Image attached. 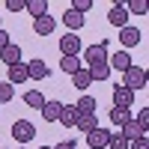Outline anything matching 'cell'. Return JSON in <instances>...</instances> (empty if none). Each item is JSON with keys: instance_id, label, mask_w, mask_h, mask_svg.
<instances>
[{"instance_id": "1", "label": "cell", "mask_w": 149, "mask_h": 149, "mask_svg": "<svg viewBox=\"0 0 149 149\" xmlns=\"http://www.w3.org/2000/svg\"><path fill=\"white\" fill-rule=\"evenodd\" d=\"M107 39L104 42H98V45H86L84 51H81V63H86V69L90 66H98V63H107Z\"/></svg>"}, {"instance_id": "2", "label": "cell", "mask_w": 149, "mask_h": 149, "mask_svg": "<svg viewBox=\"0 0 149 149\" xmlns=\"http://www.w3.org/2000/svg\"><path fill=\"white\" fill-rule=\"evenodd\" d=\"M122 74H125V78H122V86H128L131 93L146 90V72H143L140 66H131V69H125Z\"/></svg>"}, {"instance_id": "3", "label": "cell", "mask_w": 149, "mask_h": 149, "mask_svg": "<svg viewBox=\"0 0 149 149\" xmlns=\"http://www.w3.org/2000/svg\"><path fill=\"white\" fill-rule=\"evenodd\" d=\"M12 137H15L18 143H30L36 137V125L30 119H15L12 122Z\"/></svg>"}, {"instance_id": "4", "label": "cell", "mask_w": 149, "mask_h": 149, "mask_svg": "<svg viewBox=\"0 0 149 149\" xmlns=\"http://www.w3.org/2000/svg\"><path fill=\"white\" fill-rule=\"evenodd\" d=\"M60 54H63V57H78L81 54V39L74 33L60 36Z\"/></svg>"}, {"instance_id": "5", "label": "cell", "mask_w": 149, "mask_h": 149, "mask_svg": "<svg viewBox=\"0 0 149 149\" xmlns=\"http://www.w3.org/2000/svg\"><path fill=\"white\" fill-rule=\"evenodd\" d=\"M107 21L113 24V27H128V9H125V3H113L110 6V12H107Z\"/></svg>"}, {"instance_id": "6", "label": "cell", "mask_w": 149, "mask_h": 149, "mask_svg": "<svg viewBox=\"0 0 149 149\" xmlns=\"http://www.w3.org/2000/svg\"><path fill=\"white\" fill-rule=\"evenodd\" d=\"M131 104H134V93L128 90V86L116 84L113 86V107H128L131 110Z\"/></svg>"}, {"instance_id": "7", "label": "cell", "mask_w": 149, "mask_h": 149, "mask_svg": "<svg viewBox=\"0 0 149 149\" xmlns=\"http://www.w3.org/2000/svg\"><path fill=\"white\" fill-rule=\"evenodd\" d=\"M107 140H110V131L98 125L95 131L86 134V143H90V149H107Z\"/></svg>"}, {"instance_id": "8", "label": "cell", "mask_w": 149, "mask_h": 149, "mask_svg": "<svg viewBox=\"0 0 149 149\" xmlns=\"http://www.w3.org/2000/svg\"><path fill=\"white\" fill-rule=\"evenodd\" d=\"M74 128H78V131H84V134L95 131V128H98V119H95V113H78V119H74Z\"/></svg>"}, {"instance_id": "9", "label": "cell", "mask_w": 149, "mask_h": 149, "mask_svg": "<svg viewBox=\"0 0 149 149\" xmlns=\"http://www.w3.org/2000/svg\"><path fill=\"white\" fill-rule=\"evenodd\" d=\"M54 18L51 15H42V18H33V30H36V36H51L54 33Z\"/></svg>"}, {"instance_id": "10", "label": "cell", "mask_w": 149, "mask_h": 149, "mask_svg": "<svg viewBox=\"0 0 149 149\" xmlns=\"http://www.w3.org/2000/svg\"><path fill=\"white\" fill-rule=\"evenodd\" d=\"M27 78H30V81H42V78H48L45 60H30V63H27Z\"/></svg>"}, {"instance_id": "11", "label": "cell", "mask_w": 149, "mask_h": 149, "mask_svg": "<svg viewBox=\"0 0 149 149\" xmlns=\"http://www.w3.org/2000/svg\"><path fill=\"white\" fill-rule=\"evenodd\" d=\"M60 110H63V102L48 98L45 107H42V119H45V122H57V119H60Z\"/></svg>"}, {"instance_id": "12", "label": "cell", "mask_w": 149, "mask_h": 149, "mask_svg": "<svg viewBox=\"0 0 149 149\" xmlns=\"http://www.w3.org/2000/svg\"><path fill=\"white\" fill-rule=\"evenodd\" d=\"M107 66H110V69H119V72H125V69H131L134 63H131V57H128L125 51H116L113 57H107Z\"/></svg>"}, {"instance_id": "13", "label": "cell", "mask_w": 149, "mask_h": 149, "mask_svg": "<svg viewBox=\"0 0 149 149\" xmlns=\"http://www.w3.org/2000/svg\"><path fill=\"white\" fill-rule=\"evenodd\" d=\"M24 81H30V78H27V63L9 66V78H6V84H24Z\"/></svg>"}, {"instance_id": "14", "label": "cell", "mask_w": 149, "mask_h": 149, "mask_svg": "<svg viewBox=\"0 0 149 149\" xmlns=\"http://www.w3.org/2000/svg\"><path fill=\"white\" fill-rule=\"evenodd\" d=\"M0 60H3L6 66H15V63H21V48L9 42V45L3 48V51H0Z\"/></svg>"}, {"instance_id": "15", "label": "cell", "mask_w": 149, "mask_h": 149, "mask_svg": "<svg viewBox=\"0 0 149 149\" xmlns=\"http://www.w3.org/2000/svg\"><path fill=\"white\" fill-rule=\"evenodd\" d=\"M140 36H143V33H140L137 27H122V33H119V42L125 45V48H134V45L140 42Z\"/></svg>"}, {"instance_id": "16", "label": "cell", "mask_w": 149, "mask_h": 149, "mask_svg": "<svg viewBox=\"0 0 149 149\" xmlns=\"http://www.w3.org/2000/svg\"><path fill=\"white\" fill-rule=\"evenodd\" d=\"M24 9L33 18H42V15H48V0H24Z\"/></svg>"}, {"instance_id": "17", "label": "cell", "mask_w": 149, "mask_h": 149, "mask_svg": "<svg viewBox=\"0 0 149 149\" xmlns=\"http://www.w3.org/2000/svg\"><path fill=\"white\" fill-rule=\"evenodd\" d=\"M63 24H66L69 30H81V27H84V15H81V12H74V9H66V12H63Z\"/></svg>"}, {"instance_id": "18", "label": "cell", "mask_w": 149, "mask_h": 149, "mask_svg": "<svg viewBox=\"0 0 149 149\" xmlns=\"http://www.w3.org/2000/svg\"><path fill=\"white\" fill-rule=\"evenodd\" d=\"M131 119V110L128 107H110V125H125V122Z\"/></svg>"}, {"instance_id": "19", "label": "cell", "mask_w": 149, "mask_h": 149, "mask_svg": "<svg viewBox=\"0 0 149 149\" xmlns=\"http://www.w3.org/2000/svg\"><path fill=\"white\" fill-rule=\"evenodd\" d=\"M24 102H27L33 110H42L45 107V102H48V98L39 93V90H27V93H24Z\"/></svg>"}, {"instance_id": "20", "label": "cell", "mask_w": 149, "mask_h": 149, "mask_svg": "<svg viewBox=\"0 0 149 149\" xmlns=\"http://www.w3.org/2000/svg\"><path fill=\"white\" fill-rule=\"evenodd\" d=\"M119 134H122L128 143H131V140H137V137H143V131H140V125H137L134 119H128L125 125H122V131H119Z\"/></svg>"}, {"instance_id": "21", "label": "cell", "mask_w": 149, "mask_h": 149, "mask_svg": "<svg viewBox=\"0 0 149 149\" xmlns=\"http://www.w3.org/2000/svg\"><path fill=\"white\" fill-rule=\"evenodd\" d=\"M74 110H78V113H95V98L84 93V95L78 98V104H74Z\"/></svg>"}, {"instance_id": "22", "label": "cell", "mask_w": 149, "mask_h": 149, "mask_svg": "<svg viewBox=\"0 0 149 149\" xmlns=\"http://www.w3.org/2000/svg\"><path fill=\"white\" fill-rule=\"evenodd\" d=\"M90 84H93V78H90V72H86V69H78V72L72 74V86H78V90H86Z\"/></svg>"}, {"instance_id": "23", "label": "cell", "mask_w": 149, "mask_h": 149, "mask_svg": "<svg viewBox=\"0 0 149 149\" xmlns=\"http://www.w3.org/2000/svg\"><path fill=\"white\" fill-rule=\"evenodd\" d=\"M74 119H78V110H74V104H63V110H60V119L57 122H63V125H74Z\"/></svg>"}, {"instance_id": "24", "label": "cell", "mask_w": 149, "mask_h": 149, "mask_svg": "<svg viewBox=\"0 0 149 149\" xmlns=\"http://www.w3.org/2000/svg\"><path fill=\"white\" fill-rule=\"evenodd\" d=\"M86 72H90V78H93V81H107V78H110V66H107V63H98V66H90Z\"/></svg>"}, {"instance_id": "25", "label": "cell", "mask_w": 149, "mask_h": 149, "mask_svg": "<svg viewBox=\"0 0 149 149\" xmlns=\"http://www.w3.org/2000/svg\"><path fill=\"white\" fill-rule=\"evenodd\" d=\"M60 69H63L66 74H74L78 69H84L81 66V57H63V60H60Z\"/></svg>"}, {"instance_id": "26", "label": "cell", "mask_w": 149, "mask_h": 149, "mask_svg": "<svg viewBox=\"0 0 149 149\" xmlns=\"http://www.w3.org/2000/svg\"><path fill=\"white\" fill-rule=\"evenodd\" d=\"M107 146H110V149H128V140L122 137L119 131H110V140H107Z\"/></svg>"}, {"instance_id": "27", "label": "cell", "mask_w": 149, "mask_h": 149, "mask_svg": "<svg viewBox=\"0 0 149 149\" xmlns=\"http://www.w3.org/2000/svg\"><path fill=\"white\" fill-rule=\"evenodd\" d=\"M134 122H137L140 131L146 134V131H149V107H140V110H137V119H134Z\"/></svg>"}, {"instance_id": "28", "label": "cell", "mask_w": 149, "mask_h": 149, "mask_svg": "<svg viewBox=\"0 0 149 149\" xmlns=\"http://www.w3.org/2000/svg\"><path fill=\"white\" fill-rule=\"evenodd\" d=\"M125 9H128V15L134 12V15H146V3L143 0H131V3H125Z\"/></svg>"}, {"instance_id": "29", "label": "cell", "mask_w": 149, "mask_h": 149, "mask_svg": "<svg viewBox=\"0 0 149 149\" xmlns=\"http://www.w3.org/2000/svg\"><path fill=\"white\" fill-rule=\"evenodd\" d=\"M12 95H15V86H12V84H6V81H3V84H0V104H3V102H9Z\"/></svg>"}, {"instance_id": "30", "label": "cell", "mask_w": 149, "mask_h": 149, "mask_svg": "<svg viewBox=\"0 0 149 149\" xmlns=\"http://www.w3.org/2000/svg\"><path fill=\"white\" fill-rule=\"evenodd\" d=\"M72 9L84 15V12H90V9H93V0H74V3H72Z\"/></svg>"}, {"instance_id": "31", "label": "cell", "mask_w": 149, "mask_h": 149, "mask_svg": "<svg viewBox=\"0 0 149 149\" xmlns=\"http://www.w3.org/2000/svg\"><path fill=\"white\" fill-rule=\"evenodd\" d=\"M128 149H149V137L143 134V137H137V140H131V143H128Z\"/></svg>"}, {"instance_id": "32", "label": "cell", "mask_w": 149, "mask_h": 149, "mask_svg": "<svg viewBox=\"0 0 149 149\" xmlns=\"http://www.w3.org/2000/svg\"><path fill=\"white\" fill-rule=\"evenodd\" d=\"M6 9L9 12H21L24 9V0H6Z\"/></svg>"}, {"instance_id": "33", "label": "cell", "mask_w": 149, "mask_h": 149, "mask_svg": "<svg viewBox=\"0 0 149 149\" xmlns=\"http://www.w3.org/2000/svg\"><path fill=\"white\" fill-rule=\"evenodd\" d=\"M51 149H78V143H74V140H60V143L51 146Z\"/></svg>"}, {"instance_id": "34", "label": "cell", "mask_w": 149, "mask_h": 149, "mask_svg": "<svg viewBox=\"0 0 149 149\" xmlns=\"http://www.w3.org/2000/svg\"><path fill=\"white\" fill-rule=\"evenodd\" d=\"M6 45H9V33H6V30H0V51H3Z\"/></svg>"}, {"instance_id": "35", "label": "cell", "mask_w": 149, "mask_h": 149, "mask_svg": "<svg viewBox=\"0 0 149 149\" xmlns=\"http://www.w3.org/2000/svg\"><path fill=\"white\" fill-rule=\"evenodd\" d=\"M39 149H51V146H39Z\"/></svg>"}, {"instance_id": "36", "label": "cell", "mask_w": 149, "mask_h": 149, "mask_svg": "<svg viewBox=\"0 0 149 149\" xmlns=\"http://www.w3.org/2000/svg\"><path fill=\"white\" fill-rule=\"evenodd\" d=\"M18 149H24V146H18Z\"/></svg>"}]
</instances>
